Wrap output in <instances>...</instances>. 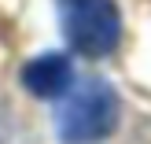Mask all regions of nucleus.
<instances>
[{
    "mask_svg": "<svg viewBox=\"0 0 151 144\" xmlns=\"http://www.w3.org/2000/svg\"><path fill=\"white\" fill-rule=\"evenodd\" d=\"M118 118H122L118 93L103 78H88L59 107L55 130L63 144H100L118 130Z\"/></svg>",
    "mask_w": 151,
    "mask_h": 144,
    "instance_id": "1",
    "label": "nucleus"
},
{
    "mask_svg": "<svg viewBox=\"0 0 151 144\" xmlns=\"http://www.w3.org/2000/svg\"><path fill=\"white\" fill-rule=\"evenodd\" d=\"M70 81H74V67H70V59L63 52H44V56L29 59L26 70H22V85L33 96H41V100L63 96L70 89Z\"/></svg>",
    "mask_w": 151,
    "mask_h": 144,
    "instance_id": "3",
    "label": "nucleus"
},
{
    "mask_svg": "<svg viewBox=\"0 0 151 144\" xmlns=\"http://www.w3.org/2000/svg\"><path fill=\"white\" fill-rule=\"evenodd\" d=\"M63 37L74 52L88 59H103L122 41V15L114 0H55Z\"/></svg>",
    "mask_w": 151,
    "mask_h": 144,
    "instance_id": "2",
    "label": "nucleus"
}]
</instances>
